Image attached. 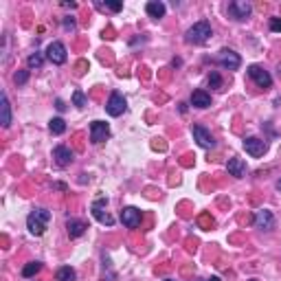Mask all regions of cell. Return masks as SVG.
<instances>
[{
	"instance_id": "cell-1",
	"label": "cell",
	"mask_w": 281,
	"mask_h": 281,
	"mask_svg": "<svg viewBox=\"0 0 281 281\" xmlns=\"http://www.w3.org/2000/svg\"><path fill=\"white\" fill-rule=\"evenodd\" d=\"M49 220H51V213L47 211V209H35V211H31V213H29V218H27V228H29V233L35 235V237L44 235Z\"/></svg>"
},
{
	"instance_id": "cell-2",
	"label": "cell",
	"mask_w": 281,
	"mask_h": 281,
	"mask_svg": "<svg viewBox=\"0 0 281 281\" xmlns=\"http://www.w3.org/2000/svg\"><path fill=\"white\" fill-rule=\"evenodd\" d=\"M209 38H211V24H209V20H200V22H196L185 33V40L189 44H204Z\"/></svg>"
},
{
	"instance_id": "cell-3",
	"label": "cell",
	"mask_w": 281,
	"mask_h": 281,
	"mask_svg": "<svg viewBox=\"0 0 281 281\" xmlns=\"http://www.w3.org/2000/svg\"><path fill=\"white\" fill-rule=\"evenodd\" d=\"M216 62L222 66V68H228V70H237L239 66H242V57H239L235 51H228V49H224V51H220L218 53V57H216Z\"/></svg>"
},
{
	"instance_id": "cell-4",
	"label": "cell",
	"mask_w": 281,
	"mask_h": 281,
	"mask_svg": "<svg viewBox=\"0 0 281 281\" xmlns=\"http://www.w3.org/2000/svg\"><path fill=\"white\" fill-rule=\"evenodd\" d=\"M125 110H127L125 97L121 95V93H112L110 99H108V104H106V112H108L110 116H121Z\"/></svg>"
},
{
	"instance_id": "cell-5",
	"label": "cell",
	"mask_w": 281,
	"mask_h": 281,
	"mask_svg": "<svg viewBox=\"0 0 281 281\" xmlns=\"http://www.w3.org/2000/svg\"><path fill=\"white\" fill-rule=\"evenodd\" d=\"M106 198H99V200L93 202V207H90V211H93V218L97 220L99 224H108V226H112L114 224V218L110 216L108 211H106Z\"/></svg>"
},
{
	"instance_id": "cell-6",
	"label": "cell",
	"mask_w": 281,
	"mask_h": 281,
	"mask_svg": "<svg viewBox=\"0 0 281 281\" xmlns=\"http://www.w3.org/2000/svg\"><path fill=\"white\" fill-rule=\"evenodd\" d=\"M244 150H246V154H250L253 158H259L266 154V150H268V143L257 139V136H248V139H244Z\"/></svg>"
},
{
	"instance_id": "cell-7",
	"label": "cell",
	"mask_w": 281,
	"mask_h": 281,
	"mask_svg": "<svg viewBox=\"0 0 281 281\" xmlns=\"http://www.w3.org/2000/svg\"><path fill=\"white\" fill-rule=\"evenodd\" d=\"M248 75L259 88H270L273 86V77H270L268 70H264L262 66H248Z\"/></svg>"
},
{
	"instance_id": "cell-8",
	"label": "cell",
	"mask_w": 281,
	"mask_h": 281,
	"mask_svg": "<svg viewBox=\"0 0 281 281\" xmlns=\"http://www.w3.org/2000/svg\"><path fill=\"white\" fill-rule=\"evenodd\" d=\"M193 139L198 141V145L204 147V150H211V147H216V139L211 136V132L207 130L204 125H193Z\"/></svg>"
},
{
	"instance_id": "cell-9",
	"label": "cell",
	"mask_w": 281,
	"mask_h": 281,
	"mask_svg": "<svg viewBox=\"0 0 281 281\" xmlns=\"http://www.w3.org/2000/svg\"><path fill=\"white\" fill-rule=\"evenodd\" d=\"M228 13L235 20H246L253 13V7H250V2H246V0H235V2L228 4Z\"/></svg>"
},
{
	"instance_id": "cell-10",
	"label": "cell",
	"mask_w": 281,
	"mask_h": 281,
	"mask_svg": "<svg viewBox=\"0 0 281 281\" xmlns=\"http://www.w3.org/2000/svg\"><path fill=\"white\" fill-rule=\"evenodd\" d=\"M110 136V125L106 121H93L90 123V141L93 143H104Z\"/></svg>"
},
{
	"instance_id": "cell-11",
	"label": "cell",
	"mask_w": 281,
	"mask_h": 281,
	"mask_svg": "<svg viewBox=\"0 0 281 281\" xmlns=\"http://www.w3.org/2000/svg\"><path fill=\"white\" fill-rule=\"evenodd\" d=\"M47 57H49L53 64H57V66L64 64L66 57H68V55H66V47H64L62 42H51L49 49H47Z\"/></svg>"
},
{
	"instance_id": "cell-12",
	"label": "cell",
	"mask_w": 281,
	"mask_h": 281,
	"mask_svg": "<svg viewBox=\"0 0 281 281\" xmlns=\"http://www.w3.org/2000/svg\"><path fill=\"white\" fill-rule=\"evenodd\" d=\"M121 222H123L127 228H136L141 224V211L136 207H125L123 211H121Z\"/></svg>"
},
{
	"instance_id": "cell-13",
	"label": "cell",
	"mask_w": 281,
	"mask_h": 281,
	"mask_svg": "<svg viewBox=\"0 0 281 281\" xmlns=\"http://www.w3.org/2000/svg\"><path fill=\"white\" fill-rule=\"evenodd\" d=\"M255 226L264 228V231H270L275 226V216L270 211H266V209H262V211L255 213Z\"/></svg>"
},
{
	"instance_id": "cell-14",
	"label": "cell",
	"mask_w": 281,
	"mask_h": 281,
	"mask_svg": "<svg viewBox=\"0 0 281 281\" xmlns=\"http://www.w3.org/2000/svg\"><path fill=\"white\" fill-rule=\"evenodd\" d=\"M53 158H55V163H57L59 167H66V165L73 163V152H70L66 145H57L53 150Z\"/></svg>"
},
{
	"instance_id": "cell-15",
	"label": "cell",
	"mask_w": 281,
	"mask_h": 281,
	"mask_svg": "<svg viewBox=\"0 0 281 281\" xmlns=\"http://www.w3.org/2000/svg\"><path fill=\"white\" fill-rule=\"evenodd\" d=\"M226 169L235 178H244L246 176V163H244L242 158H231V161L226 163Z\"/></svg>"
},
{
	"instance_id": "cell-16",
	"label": "cell",
	"mask_w": 281,
	"mask_h": 281,
	"mask_svg": "<svg viewBox=\"0 0 281 281\" xmlns=\"http://www.w3.org/2000/svg\"><path fill=\"white\" fill-rule=\"evenodd\" d=\"M0 123H2V127L11 125V106H9V99L4 93L0 97Z\"/></svg>"
},
{
	"instance_id": "cell-17",
	"label": "cell",
	"mask_w": 281,
	"mask_h": 281,
	"mask_svg": "<svg viewBox=\"0 0 281 281\" xmlns=\"http://www.w3.org/2000/svg\"><path fill=\"white\" fill-rule=\"evenodd\" d=\"M191 106L193 108H209L211 106V95L209 93H204V90H193V95H191Z\"/></svg>"
},
{
	"instance_id": "cell-18",
	"label": "cell",
	"mask_w": 281,
	"mask_h": 281,
	"mask_svg": "<svg viewBox=\"0 0 281 281\" xmlns=\"http://www.w3.org/2000/svg\"><path fill=\"white\" fill-rule=\"evenodd\" d=\"M86 222H81V220H68L66 222V231H68V235L73 239H77V237H81V235L86 233Z\"/></svg>"
},
{
	"instance_id": "cell-19",
	"label": "cell",
	"mask_w": 281,
	"mask_h": 281,
	"mask_svg": "<svg viewBox=\"0 0 281 281\" xmlns=\"http://www.w3.org/2000/svg\"><path fill=\"white\" fill-rule=\"evenodd\" d=\"M145 11H147V16H150V18H156V20H158V18L165 16L167 7L161 2V0H152V2L145 4Z\"/></svg>"
},
{
	"instance_id": "cell-20",
	"label": "cell",
	"mask_w": 281,
	"mask_h": 281,
	"mask_svg": "<svg viewBox=\"0 0 281 281\" xmlns=\"http://www.w3.org/2000/svg\"><path fill=\"white\" fill-rule=\"evenodd\" d=\"M49 130H51V134H64V132H66L64 119H59V116L51 119V121H49Z\"/></svg>"
},
{
	"instance_id": "cell-21",
	"label": "cell",
	"mask_w": 281,
	"mask_h": 281,
	"mask_svg": "<svg viewBox=\"0 0 281 281\" xmlns=\"http://www.w3.org/2000/svg\"><path fill=\"white\" fill-rule=\"evenodd\" d=\"M40 270H42V264H40V262H31V264H27L22 268V277L24 279H31V277H35V275L40 273Z\"/></svg>"
},
{
	"instance_id": "cell-22",
	"label": "cell",
	"mask_w": 281,
	"mask_h": 281,
	"mask_svg": "<svg viewBox=\"0 0 281 281\" xmlns=\"http://www.w3.org/2000/svg\"><path fill=\"white\" fill-rule=\"evenodd\" d=\"M55 279L57 281H75V270L70 268V266H62V268L57 270V275H55Z\"/></svg>"
},
{
	"instance_id": "cell-23",
	"label": "cell",
	"mask_w": 281,
	"mask_h": 281,
	"mask_svg": "<svg viewBox=\"0 0 281 281\" xmlns=\"http://www.w3.org/2000/svg\"><path fill=\"white\" fill-rule=\"evenodd\" d=\"M42 64H44L42 53H38V51H35L33 55H29V68H42Z\"/></svg>"
},
{
	"instance_id": "cell-24",
	"label": "cell",
	"mask_w": 281,
	"mask_h": 281,
	"mask_svg": "<svg viewBox=\"0 0 281 281\" xmlns=\"http://www.w3.org/2000/svg\"><path fill=\"white\" fill-rule=\"evenodd\" d=\"M209 86H211V88H222V77H220L218 70H213V73L209 75Z\"/></svg>"
},
{
	"instance_id": "cell-25",
	"label": "cell",
	"mask_w": 281,
	"mask_h": 281,
	"mask_svg": "<svg viewBox=\"0 0 281 281\" xmlns=\"http://www.w3.org/2000/svg\"><path fill=\"white\" fill-rule=\"evenodd\" d=\"M13 81H16V86H22L29 81V70H18L16 75H13Z\"/></svg>"
},
{
	"instance_id": "cell-26",
	"label": "cell",
	"mask_w": 281,
	"mask_h": 281,
	"mask_svg": "<svg viewBox=\"0 0 281 281\" xmlns=\"http://www.w3.org/2000/svg\"><path fill=\"white\" fill-rule=\"evenodd\" d=\"M73 104L77 106V108H84V106H86V97H84L81 90H75V93H73Z\"/></svg>"
},
{
	"instance_id": "cell-27",
	"label": "cell",
	"mask_w": 281,
	"mask_h": 281,
	"mask_svg": "<svg viewBox=\"0 0 281 281\" xmlns=\"http://www.w3.org/2000/svg\"><path fill=\"white\" fill-rule=\"evenodd\" d=\"M97 7H99V9H110V11H121V9H123V4H121V2H106V4H97Z\"/></svg>"
},
{
	"instance_id": "cell-28",
	"label": "cell",
	"mask_w": 281,
	"mask_h": 281,
	"mask_svg": "<svg viewBox=\"0 0 281 281\" xmlns=\"http://www.w3.org/2000/svg\"><path fill=\"white\" fill-rule=\"evenodd\" d=\"M270 31L281 33V18H270Z\"/></svg>"
},
{
	"instance_id": "cell-29",
	"label": "cell",
	"mask_w": 281,
	"mask_h": 281,
	"mask_svg": "<svg viewBox=\"0 0 281 281\" xmlns=\"http://www.w3.org/2000/svg\"><path fill=\"white\" fill-rule=\"evenodd\" d=\"M64 27H66V29H75V22H73V18H70V20L66 18V20H64Z\"/></svg>"
},
{
	"instance_id": "cell-30",
	"label": "cell",
	"mask_w": 281,
	"mask_h": 281,
	"mask_svg": "<svg viewBox=\"0 0 281 281\" xmlns=\"http://www.w3.org/2000/svg\"><path fill=\"white\" fill-rule=\"evenodd\" d=\"M55 108H57L59 112H62V110L66 108V106H64V101H62V99H57V101H55Z\"/></svg>"
},
{
	"instance_id": "cell-31",
	"label": "cell",
	"mask_w": 281,
	"mask_h": 281,
	"mask_svg": "<svg viewBox=\"0 0 281 281\" xmlns=\"http://www.w3.org/2000/svg\"><path fill=\"white\" fill-rule=\"evenodd\" d=\"M275 187H277L279 191H281V178H279V180H277V185H275Z\"/></svg>"
},
{
	"instance_id": "cell-32",
	"label": "cell",
	"mask_w": 281,
	"mask_h": 281,
	"mask_svg": "<svg viewBox=\"0 0 281 281\" xmlns=\"http://www.w3.org/2000/svg\"><path fill=\"white\" fill-rule=\"evenodd\" d=\"M204 281H220V277H211V279H204Z\"/></svg>"
},
{
	"instance_id": "cell-33",
	"label": "cell",
	"mask_w": 281,
	"mask_h": 281,
	"mask_svg": "<svg viewBox=\"0 0 281 281\" xmlns=\"http://www.w3.org/2000/svg\"><path fill=\"white\" fill-rule=\"evenodd\" d=\"M165 281H173V279H165Z\"/></svg>"
},
{
	"instance_id": "cell-34",
	"label": "cell",
	"mask_w": 281,
	"mask_h": 281,
	"mask_svg": "<svg viewBox=\"0 0 281 281\" xmlns=\"http://www.w3.org/2000/svg\"><path fill=\"white\" fill-rule=\"evenodd\" d=\"M250 281H257V279H250Z\"/></svg>"
}]
</instances>
